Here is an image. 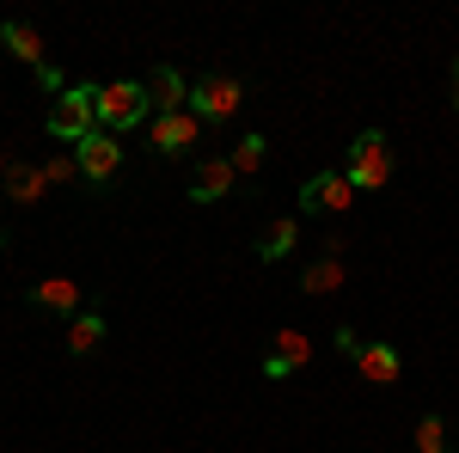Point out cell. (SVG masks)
<instances>
[{
  "label": "cell",
  "mask_w": 459,
  "mask_h": 453,
  "mask_svg": "<svg viewBox=\"0 0 459 453\" xmlns=\"http://www.w3.org/2000/svg\"><path fill=\"white\" fill-rule=\"evenodd\" d=\"M454 92H459V62H454Z\"/></svg>",
  "instance_id": "cell-23"
},
{
  "label": "cell",
  "mask_w": 459,
  "mask_h": 453,
  "mask_svg": "<svg viewBox=\"0 0 459 453\" xmlns=\"http://www.w3.org/2000/svg\"><path fill=\"white\" fill-rule=\"evenodd\" d=\"M147 135H153V153H160V160H184V153L203 141V123H196L190 110H178V117H153Z\"/></svg>",
  "instance_id": "cell-7"
},
{
  "label": "cell",
  "mask_w": 459,
  "mask_h": 453,
  "mask_svg": "<svg viewBox=\"0 0 459 453\" xmlns=\"http://www.w3.org/2000/svg\"><path fill=\"white\" fill-rule=\"evenodd\" d=\"M337 349H343V362H350V355H355V349H361V337H355V331H350V325H337Z\"/></svg>",
  "instance_id": "cell-22"
},
{
  "label": "cell",
  "mask_w": 459,
  "mask_h": 453,
  "mask_svg": "<svg viewBox=\"0 0 459 453\" xmlns=\"http://www.w3.org/2000/svg\"><path fill=\"white\" fill-rule=\"evenodd\" d=\"M31 307L37 313H56V318H80L86 307H80V288H74L68 276H43L31 288Z\"/></svg>",
  "instance_id": "cell-14"
},
{
  "label": "cell",
  "mask_w": 459,
  "mask_h": 453,
  "mask_svg": "<svg viewBox=\"0 0 459 453\" xmlns=\"http://www.w3.org/2000/svg\"><path fill=\"white\" fill-rule=\"evenodd\" d=\"M417 453H454L447 448V417H441V411H429V417L417 423Z\"/></svg>",
  "instance_id": "cell-19"
},
{
  "label": "cell",
  "mask_w": 459,
  "mask_h": 453,
  "mask_svg": "<svg viewBox=\"0 0 459 453\" xmlns=\"http://www.w3.org/2000/svg\"><path fill=\"white\" fill-rule=\"evenodd\" d=\"M233 160H227V153H214V160H196V166H190V203H196V209H209V203H227V196H233Z\"/></svg>",
  "instance_id": "cell-8"
},
{
  "label": "cell",
  "mask_w": 459,
  "mask_h": 453,
  "mask_svg": "<svg viewBox=\"0 0 459 453\" xmlns=\"http://www.w3.org/2000/svg\"><path fill=\"white\" fill-rule=\"evenodd\" d=\"M147 86V105H153V117H178V110H190V80L172 68V62H160V68L142 80Z\"/></svg>",
  "instance_id": "cell-10"
},
{
  "label": "cell",
  "mask_w": 459,
  "mask_h": 453,
  "mask_svg": "<svg viewBox=\"0 0 459 453\" xmlns=\"http://www.w3.org/2000/svg\"><path fill=\"white\" fill-rule=\"evenodd\" d=\"M300 288H307V294H337V288H343V240H337V233H331V240L307 257Z\"/></svg>",
  "instance_id": "cell-9"
},
{
  "label": "cell",
  "mask_w": 459,
  "mask_h": 453,
  "mask_svg": "<svg viewBox=\"0 0 459 453\" xmlns=\"http://www.w3.org/2000/svg\"><path fill=\"white\" fill-rule=\"evenodd\" d=\"M307 362H313V337L307 331H276V344L264 349V380H288Z\"/></svg>",
  "instance_id": "cell-11"
},
{
  "label": "cell",
  "mask_w": 459,
  "mask_h": 453,
  "mask_svg": "<svg viewBox=\"0 0 459 453\" xmlns=\"http://www.w3.org/2000/svg\"><path fill=\"white\" fill-rule=\"evenodd\" d=\"M0 43H6V56H19V62H25L31 74L49 62V49H43V31H37L31 19H6V25H0Z\"/></svg>",
  "instance_id": "cell-13"
},
{
  "label": "cell",
  "mask_w": 459,
  "mask_h": 453,
  "mask_svg": "<svg viewBox=\"0 0 459 453\" xmlns=\"http://www.w3.org/2000/svg\"><path fill=\"white\" fill-rule=\"evenodd\" d=\"M246 105V86L233 80V74H203L196 86H190V117L196 123H233Z\"/></svg>",
  "instance_id": "cell-4"
},
{
  "label": "cell",
  "mask_w": 459,
  "mask_h": 453,
  "mask_svg": "<svg viewBox=\"0 0 459 453\" xmlns=\"http://www.w3.org/2000/svg\"><path fill=\"white\" fill-rule=\"evenodd\" d=\"M350 362H355V374L374 380V386H398V380H404V355H398L392 344H361Z\"/></svg>",
  "instance_id": "cell-12"
},
{
  "label": "cell",
  "mask_w": 459,
  "mask_h": 453,
  "mask_svg": "<svg viewBox=\"0 0 459 453\" xmlns=\"http://www.w3.org/2000/svg\"><path fill=\"white\" fill-rule=\"evenodd\" d=\"M294 245H300V214H282V221H270V233H257L251 251H257L264 264H282Z\"/></svg>",
  "instance_id": "cell-16"
},
{
  "label": "cell",
  "mask_w": 459,
  "mask_h": 453,
  "mask_svg": "<svg viewBox=\"0 0 459 453\" xmlns=\"http://www.w3.org/2000/svg\"><path fill=\"white\" fill-rule=\"evenodd\" d=\"M135 123H153V105H147L142 80H105L99 86V129L105 135H123Z\"/></svg>",
  "instance_id": "cell-3"
},
{
  "label": "cell",
  "mask_w": 459,
  "mask_h": 453,
  "mask_svg": "<svg viewBox=\"0 0 459 453\" xmlns=\"http://www.w3.org/2000/svg\"><path fill=\"white\" fill-rule=\"evenodd\" d=\"M355 190L343 172H313L300 184V214H350Z\"/></svg>",
  "instance_id": "cell-6"
},
{
  "label": "cell",
  "mask_w": 459,
  "mask_h": 453,
  "mask_svg": "<svg viewBox=\"0 0 459 453\" xmlns=\"http://www.w3.org/2000/svg\"><path fill=\"white\" fill-rule=\"evenodd\" d=\"M56 141H68V147H80V141L99 129V86L92 80H80V86H68L62 99H56V110H49V123H43Z\"/></svg>",
  "instance_id": "cell-2"
},
{
  "label": "cell",
  "mask_w": 459,
  "mask_h": 453,
  "mask_svg": "<svg viewBox=\"0 0 459 453\" xmlns=\"http://www.w3.org/2000/svg\"><path fill=\"white\" fill-rule=\"evenodd\" d=\"M454 110H459V92H454Z\"/></svg>",
  "instance_id": "cell-24"
},
{
  "label": "cell",
  "mask_w": 459,
  "mask_h": 453,
  "mask_svg": "<svg viewBox=\"0 0 459 453\" xmlns=\"http://www.w3.org/2000/svg\"><path fill=\"white\" fill-rule=\"evenodd\" d=\"M74 166H80V178H86L92 190H105V184H117V172H123V147H117V135L92 129V135L74 147Z\"/></svg>",
  "instance_id": "cell-5"
},
{
  "label": "cell",
  "mask_w": 459,
  "mask_h": 453,
  "mask_svg": "<svg viewBox=\"0 0 459 453\" xmlns=\"http://www.w3.org/2000/svg\"><path fill=\"white\" fill-rule=\"evenodd\" d=\"M37 86H43V92H56V99L68 92V80H62V68H56V62H43V68H37Z\"/></svg>",
  "instance_id": "cell-21"
},
{
  "label": "cell",
  "mask_w": 459,
  "mask_h": 453,
  "mask_svg": "<svg viewBox=\"0 0 459 453\" xmlns=\"http://www.w3.org/2000/svg\"><path fill=\"white\" fill-rule=\"evenodd\" d=\"M99 344H105V313H92V307H86L80 318H68V355H74V362H86Z\"/></svg>",
  "instance_id": "cell-17"
},
{
  "label": "cell",
  "mask_w": 459,
  "mask_h": 453,
  "mask_svg": "<svg viewBox=\"0 0 459 453\" xmlns=\"http://www.w3.org/2000/svg\"><path fill=\"white\" fill-rule=\"evenodd\" d=\"M74 172H80V166H74V160H62V153H56V160H43V184H68Z\"/></svg>",
  "instance_id": "cell-20"
},
{
  "label": "cell",
  "mask_w": 459,
  "mask_h": 453,
  "mask_svg": "<svg viewBox=\"0 0 459 453\" xmlns=\"http://www.w3.org/2000/svg\"><path fill=\"white\" fill-rule=\"evenodd\" d=\"M227 160H233V172H239V178L264 172V160H270V141H264V129H251V135H239V147H233Z\"/></svg>",
  "instance_id": "cell-18"
},
{
  "label": "cell",
  "mask_w": 459,
  "mask_h": 453,
  "mask_svg": "<svg viewBox=\"0 0 459 453\" xmlns=\"http://www.w3.org/2000/svg\"><path fill=\"white\" fill-rule=\"evenodd\" d=\"M355 196H368V190H386L392 184V147H386V129H361L350 141V166H343Z\"/></svg>",
  "instance_id": "cell-1"
},
{
  "label": "cell",
  "mask_w": 459,
  "mask_h": 453,
  "mask_svg": "<svg viewBox=\"0 0 459 453\" xmlns=\"http://www.w3.org/2000/svg\"><path fill=\"white\" fill-rule=\"evenodd\" d=\"M43 166H31V160H13V172H6V184H0V196H13L19 209H31V203H43Z\"/></svg>",
  "instance_id": "cell-15"
}]
</instances>
